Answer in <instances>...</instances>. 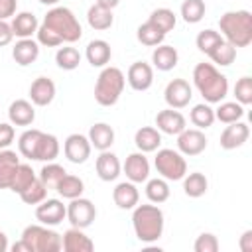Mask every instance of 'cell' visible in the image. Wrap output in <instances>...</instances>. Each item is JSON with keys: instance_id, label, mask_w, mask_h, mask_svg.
I'll list each match as a JSON object with an SVG mask.
<instances>
[{"instance_id": "1", "label": "cell", "mask_w": 252, "mask_h": 252, "mask_svg": "<svg viewBox=\"0 0 252 252\" xmlns=\"http://www.w3.org/2000/svg\"><path fill=\"white\" fill-rule=\"evenodd\" d=\"M37 43L45 47H57L61 43H75L83 35V28L77 16L65 6H53L39 24Z\"/></svg>"}, {"instance_id": "2", "label": "cell", "mask_w": 252, "mask_h": 252, "mask_svg": "<svg viewBox=\"0 0 252 252\" xmlns=\"http://www.w3.org/2000/svg\"><path fill=\"white\" fill-rule=\"evenodd\" d=\"M193 85L209 104L222 102L228 94V79L213 63H197L193 69Z\"/></svg>"}, {"instance_id": "3", "label": "cell", "mask_w": 252, "mask_h": 252, "mask_svg": "<svg viewBox=\"0 0 252 252\" xmlns=\"http://www.w3.org/2000/svg\"><path fill=\"white\" fill-rule=\"evenodd\" d=\"M163 211L154 203V205H136L132 213V226L134 234L140 242H156L163 234Z\"/></svg>"}, {"instance_id": "4", "label": "cell", "mask_w": 252, "mask_h": 252, "mask_svg": "<svg viewBox=\"0 0 252 252\" xmlns=\"http://www.w3.org/2000/svg\"><path fill=\"white\" fill-rule=\"evenodd\" d=\"M220 35L234 47H246L252 43V14L248 10L224 12L219 20Z\"/></svg>"}, {"instance_id": "5", "label": "cell", "mask_w": 252, "mask_h": 252, "mask_svg": "<svg viewBox=\"0 0 252 252\" xmlns=\"http://www.w3.org/2000/svg\"><path fill=\"white\" fill-rule=\"evenodd\" d=\"M126 77L118 67H102L94 83V100L100 106H114L124 91Z\"/></svg>"}, {"instance_id": "6", "label": "cell", "mask_w": 252, "mask_h": 252, "mask_svg": "<svg viewBox=\"0 0 252 252\" xmlns=\"http://www.w3.org/2000/svg\"><path fill=\"white\" fill-rule=\"evenodd\" d=\"M22 240L28 252H59L63 248L61 234L45 224H28L22 230Z\"/></svg>"}, {"instance_id": "7", "label": "cell", "mask_w": 252, "mask_h": 252, "mask_svg": "<svg viewBox=\"0 0 252 252\" xmlns=\"http://www.w3.org/2000/svg\"><path fill=\"white\" fill-rule=\"evenodd\" d=\"M154 165L159 173V177L167 181H181L187 173V161L181 152L171 150V148H161L158 150L154 158Z\"/></svg>"}, {"instance_id": "8", "label": "cell", "mask_w": 252, "mask_h": 252, "mask_svg": "<svg viewBox=\"0 0 252 252\" xmlns=\"http://www.w3.org/2000/svg\"><path fill=\"white\" fill-rule=\"evenodd\" d=\"M65 219L71 222V226L87 228L96 219V207L93 205L91 199H85L83 195L81 197H75L67 205V217Z\"/></svg>"}, {"instance_id": "9", "label": "cell", "mask_w": 252, "mask_h": 252, "mask_svg": "<svg viewBox=\"0 0 252 252\" xmlns=\"http://www.w3.org/2000/svg\"><path fill=\"white\" fill-rule=\"evenodd\" d=\"M163 98L167 102L169 108H185L191 98H193V91H191V85L185 81V79H173L165 85V91H163Z\"/></svg>"}, {"instance_id": "10", "label": "cell", "mask_w": 252, "mask_h": 252, "mask_svg": "<svg viewBox=\"0 0 252 252\" xmlns=\"http://www.w3.org/2000/svg\"><path fill=\"white\" fill-rule=\"evenodd\" d=\"M91 142L85 134H69L63 142V154L71 163H85L91 158Z\"/></svg>"}, {"instance_id": "11", "label": "cell", "mask_w": 252, "mask_h": 252, "mask_svg": "<svg viewBox=\"0 0 252 252\" xmlns=\"http://www.w3.org/2000/svg\"><path fill=\"white\" fill-rule=\"evenodd\" d=\"M67 217V205H63L59 199H43L35 207V219L45 226H55L63 222Z\"/></svg>"}, {"instance_id": "12", "label": "cell", "mask_w": 252, "mask_h": 252, "mask_svg": "<svg viewBox=\"0 0 252 252\" xmlns=\"http://www.w3.org/2000/svg\"><path fill=\"white\" fill-rule=\"evenodd\" d=\"M207 148V138L199 128H185L177 134V152L183 156H199Z\"/></svg>"}, {"instance_id": "13", "label": "cell", "mask_w": 252, "mask_h": 252, "mask_svg": "<svg viewBox=\"0 0 252 252\" xmlns=\"http://www.w3.org/2000/svg\"><path fill=\"white\" fill-rule=\"evenodd\" d=\"M122 171L126 175L128 181L132 183H144L148 177H150V161L146 158L144 152H134V154H128L124 165H122Z\"/></svg>"}, {"instance_id": "14", "label": "cell", "mask_w": 252, "mask_h": 252, "mask_svg": "<svg viewBox=\"0 0 252 252\" xmlns=\"http://www.w3.org/2000/svg\"><path fill=\"white\" fill-rule=\"evenodd\" d=\"M126 81L128 85L138 91V93H144L152 87L154 83V67L146 61H136L128 67V73H126Z\"/></svg>"}, {"instance_id": "15", "label": "cell", "mask_w": 252, "mask_h": 252, "mask_svg": "<svg viewBox=\"0 0 252 252\" xmlns=\"http://www.w3.org/2000/svg\"><path fill=\"white\" fill-rule=\"evenodd\" d=\"M156 126L159 132L163 134H169V136H177L179 132H183L187 128V120L185 116L175 110V108H165V110H159L156 114Z\"/></svg>"}, {"instance_id": "16", "label": "cell", "mask_w": 252, "mask_h": 252, "mask_svg": "<svg viewBox=\"0 0 252 252\" xmlns=\"http://www.w3.org/2000/svg\"><path fill=\"white\" fill-rule=\"evenodd\" d=\"M248 136H250L248 124L236 120V122L226 124V128L220 134V142L219 144H220L222 150H236V148H240V146H244L248 142Z\"/></svg>"}, {"instance_id": "17", "label": "cell", "mask_w": 252, "mask_h": 252, "mask_svg": "<svg viewBox=\"0 0 252 252\" xmlns=\"http://www.w3.org/2000/svg\"><path fill=\"white\" fill-rule=\"evenodd\" d=\"M94 169L102 181H114V179H118V175L122 171V163L116 154H112L110 150H104L98 154V158L94 161Z\"/></svg>"}, {"instance_id": "18", "label": "cell", "mask_w": 252, "mask_h": 252, "mask_svg": "<svg viewBox=\"0 0 252 252\" xmlns=\"http://www.w3.org/2000/svg\"><path fill=\"white\" fill-rule=\"evenodd\" d=\"M55 98V83L49 77H37L30 85V100L33 106H47Z\"/></svg>"}, {"instance_id": "19", "label": "cell", "mask_w": 252, "mask_h": 252, "mask_svg": "<svg viewBox=\"0 0 252 252\" xmlns=\"http://www.w3.org/2000/svg\"><path fill=\"white\" fill-rule=\"evenodd\" d=\"M112 201L118 209L122 211H128V209H134L140 201V191L136 187V183L132 181H122L118 183L114 189H112Z\"/></svg>"}, {"instance_id": "20", "label": "cell", "mask_w": 252, "mask_h": 252, "mask_svg": "<svg viewBox=\"0 0 252 252\" xmlns=\"http://www.w3.org/2000/svg\"><path fill=\"white\" fill-rule=\"evenodd\" d=\"M12 57L20 67H28L39 57V43L32 37H24L12 47Z\"/></svg>"}, {"instance_id": "21", "label": "cell", "mask_w": 252, "mask_h": 252, "mask_svg": "<svg viewBox=\"0 0 252 252\" xmlns=\"http://www.w3.org/2000/svg\"><path fill=\"white\" fill-rule=\"evenodd\" d=\"M63 238V250L65 252H91L94 250V242L83 232V228L71 226L69 230H65Z\"/></svg>"}, {"instance_id": "22", "label": "cell", "mask_w": 252, "mask_h": 252, "mask_svg": "<svg viewBox=\"0 0 252 252\" xmlns=\"http://www.w3.org/2000/svg\"><path fill=\"white\" fill-rule=\"evenodd\" d=\"M8 118L14 126H30L35 120V108L32 100H26V98L14 100L8 108Z\"/></svg>"}, {"instance_id": "23", "label": "cell", "mask_w": 252, "mask_h": 252, "mask_svg": "<svg viewBox=\"0 0 252 252\" xmlns=\"http://www.w3.org/2000/svg\"><path fill=\"white\" fill-rule=\"evenodd\" d=\"M87 138L94 150H98V152L110 150V146L114 144V128L106 122H96L91 126Z\"/></svg>"}, {"instance_id": "24", "label": "cell", "mask_w": 252, "mask_h": 252, "mask_svg": "<svg viewBox=\"0 0 252 252\" xmlns=\"http://www.w3.org/2000/svg\"><path fill=\"white\" fill-rule=\"evenodd\" d=\"M177 61H179V53L173 45L159 43L152 51V63L158 71H171L177 65Z\"/></svg>"}, {"instance_id": "25", "label": "cell", "mask_w": 252, "mask_h": 252, "mask_svg": "<svg viewBox=\"0 0 252 252\" xmlns=\"http://www.w3.org/2000/svg\"><path fill=\"white\" fill-rule=\"evenodd\" d=\"M85 57L93 67H106V63L112 57V49L110 43L104 39H93L89 41L87 49H85Z\"/></svg>"}, {"instance_id": "26", "label": "cell", "mask_w": 252, "mask_h": 252, "mask_svg": "<svg viewBox=\"0 0 252 252\" xmlns=\"http://www.w3.org/2000/svg\"><path fill=\"white\" fill-rule=\"evenodd\" d=\"M134 144L144 154L156 152L159 148V144H161V132L158 128H154V126H142L134 134Z\"/></svg>"}, {"instance_id": "27", "label": "cell", "mask_w": 252, "mask_h": 252, "mask_svg": "<svg viewBox=\"0 0 252 252\" xmlns=\"http://www.w3.org/2000/svg\"><path fill=\"white\" fill-rule=\"evenodd\" d=\"M10 26H12L14 37L24 39V37H32L37 32L39 22H37V18L32 12H18V14H14Z\"/></svg>"}, {"instance_id": "28", "label": "cell", "mask_w": 252, "mask_h": 252, "mask_svg": "<svg viewBox=\"0 0 252 252\" xmlns=\"http://www.w3.org/2000/svg\"><path fill=\"white\" fill-rule=\"evenodd\" d=\"M59 140L53 136V134H47V132H41L39 134V140L35 144V156L33 159L35 161H55V158L59 156Z\"/></svg>"}, {"instance_id": "29", "label": "cell", "mask_w": 252, "mask_h": 252, "mask_svg": "<svg viewBox=\"0 0 252 252\" xmlns=\"http://www.w3.org/2000/svg\"><path fill=\"white\" fill-rule=\"evenodd\" d=\"M87 22L93 30L96 32H104V30H110L112 24H114V16H112V10L100 6V4H93L89 10H87Z\"/></svg>"}, {"instance_id": "30", "label": "cell", "mask_w": 252, "mask_h": 252, "mask_svg": "<svg viewBox=\"0 0 252 252\" xmlns=\"http://www.w3.org/2000/svg\"><path fill=\"white\" fill-rule=\"evenodd\" d=\"M18 165H20V158L16 152H12L8 148L0 150V189L10 187V181H12Z\"/></svg>"}, {"instance_id": "31", "label": "cell", "mask_w": 252, "mask_h": 252, "mask_svg": "<svg viewBox=\"0 0 252 252\" xmlns=\"http://www.w3.org/2000/svg\"><path fill=\"white\" fill-rule=\"evenodd\" d=\"M35 179H37V175H35V171L32 169V165H30V163H20V165L16 167V171H14V177H12L8 189L20 195V193L26 191Z\"/></svg>"}, {"instance_id": "32", "label": "cell", "mask_w": 252, "mask_h": 252, "mask_svg": "<svg viewBox=\"0 0 252 252\" xmlns=\"http://www.w3.org/2000/svg\"><path fill=\"white\" fill-rule=\"evenodd\" d=\"M209 189V181L201 171H193V173H185L183 177V191L187 197L191 199H199L207 193Z\"/></svg>"}, {"instance_id": "33", "label": "cell", "mask_w": 252, "mask_h": 252, "mask_svg": "<svg viewBox=\"0 0 252 252\" xmlns=\"http://www.w3.org/2000/svg\"><path fill=\"white\" fill-rule=\"evenodd\" d=\"M169 193H171V189H169L167 179H163V177H154V179L148 177L146 179V197L150 199V203H156V205L165 203L169 199Z\"/></svg>"}, {"instance_id": "34", "label": "cell", "mask_w": 252, "mask_h": 252, "mask_svg": "<svg viewBox=\"0 0 252 252\" xmlns=\"http://www.w3.org/2000/svg\"><path fill=\"white\" fill-rule=\"evenodd\" d=\"M55 191L63 197V199H75V197H81L83 195V191H85V183H83V179L81 177H77V175H71V173H65L63 175V179L57 183V187H55Z\"/></svg>"}, {"instance_id": "35", "label": "cell", "mask_w": 252, "mask_h": 252, "mask_svg": "<svg viewBox=\"0 0 252 252\" xmlns=\"http://www.w3.org/2000/svg\"><path fill=\"white\" fill-rule=\"evenodd\" d=\"M189 120L193 126H197L199 130H205V128H211L213 122H215V108H211L209 102H201V104H195L189 112Z\"/></svg>"}, {"instance_id": "36", "label": "cell", "mask_w": 252, "mask_h": 252, "mask_svg": "<svg viewBox=\"0 0 252 252\" xmlns=\"http://www.w3.org/2000/svg\"><path fill=\"white\" fill-rule=\"evenodd\" d=\"M136 37H138V41H140L142 45L156 47V45L163 43L165 33H163V32H159L152 22H144L142 26H138V30H136Z\"/></svg>"}, {"instance_id": "37", "label": "cell", "mask_w": 252, "mask_h": 252, "mask_svg": "<svg viewBox=\"0 0 252 252\" xmlns=\"http://www.w3.org/2000/svg\"><path fill=\"white\" fill-rule=\"evenodd\" d=\"M244 116V106L240 102H219V108H215V120L222 124L236 122Z\"/></svg>"}, {"instance_id": "38", "label": "cell", "mask_w": 252, "mask_h": 252, "mask_svg": "<svg viewBox=\"0 0 252 252\" xmlns=\"http://www.w3.org/2000/svg\"><path fill=\"white\" fill-rule=\"evenodd\" d=\"M148 22H152L159 32H163V33L167 35V33L175 28L177 18H175L173 10H169V8H158V10H154V12L150 14Z\"/></svg>"}, {"instance_id": "39", "label": "cell", "mask_w": 252, "mask_h": 252, "mask_svg": "<svg viewBox=\"0 0 252 252\" xmlns=\"http://www.w3.org/2000/svg\"><path fill=\"white\" fill-rule=\"evenodd\" d=\"M55 63L59 69L63 71H73L79 67L81 63V53L77 47H71V45H65V47H59L57 53H55Z\"/></svg>"}, {"instance_id": "40", "label": "cell", "mask_w": 252, "mask_h": 252, "mask_svg": "<svg viewBox=\"0 0 252 252\" xmlns=\"http://www.w3.org/2000/svg\"><path fill=\"white\" fill-rule=\"evenodd\" d=\"M65 173H67V171H65L63 165H59V163H55V161H45V165L41 167V171H39L37 177L41 179V183H43L47 189H55L57 183L63 179Z\"/></svg>"}, {"instance_id": "41", "label": "cell", "mask_w": 252, "mask_h": 252, "mask_svg": "<svg viewBox=\"0 0 252 252\" xmlns=\"http://www.w3.org/2000/svg\"><path fill=\"white\" fill-rule=\"evenodd\" d=\"M39 134H41V130H37V128H28L26 132L20 134V138H18V152L24 158L33 159V156H35V144L39 140Z\"/></svg>"}, {"instance_id": "42", "label": "cell", "mask_w": 252, "mask_h": 252, "mask_svg": "<svg viewBox=\"0 0 252 252\" xmlns=\"http://www.w3.org/2000/svg\"><path fill=\"white\" fill-rule=\"evenodd\" d=\"M207 12L205 0H183L181 4V18L187 24H199Z\"/></svg>"}, {"instance_id": "43", "label": "cell", "mask_w": 252, "mask_h": 252, "mask_svg": "<svg viewBox=\"0 0 252 252\" xmlns=\"http://www.w3.org/2000/svg\"><path fill=\"white\" fill-rule=\"evenodd\" d=\"M209 57H211V61H213L215 65L228 67V65L236 59V47L222 39V41H220V43H219V45L209 53Z\"/></svg>"}, {"instance_id": "44", "label": "cell", "mask_w": 252, "mask_h": 252, "mask_svg": "<svg viewBox=\"0 0 252 252\" xmlns=\"http://www.w3.org/2000/svg\"><path fill=\"white\" fill-rule=\"evenodd\" d=\"M47 187L41 183V179L37 177L26 191H22L20 193V199L26 203V205H39L43 199H47Z\"/></svg>"}, {"instance_id": "45", "label": "cell", "mask_w": 252, "mask_h": 252, "mask_svg": "<svg viewBox=\"0 0 252 252\" xmlns=\"http://www.w3.org/2000/svg\"><path fill=\"white\" fill-rule=\"evenodd\" d=\"M222 39H224V37H222L219 32H215V30H203V32H199L195 43H197V49H199L201 53L209 55Z\"/></svg>"}, {"instance_id": "46", "label": "cell", "mask_w": 252, "mask_h": 252, "mask_svg": "<svg viewBox=\"0 0 252 252\" xmlns=\"http://www.w3.org/2000/svg\"><path fill=\"white\" fill-rule=\"evenodd\" d=\"M234 96H236V102H240L242 106L250 104L252 102V77L244 75L236 81L234 85Z\"/></svg>"}, {"instance_id": "47", "label": "cell", "mask_w": 252, "mask_h": 252, "mask_svg": "<svg viewBox=\"0 0 252 252\" xmlns=\"http://www.w3.org/2000/svg\"><path fill=\"white\" fill-rule=\"evenodd\" d=\"M195 252H217L219 250V238L213 232H201L193 244Z\"/></svg>"}, {"instance_id": "48", "label": "cell", "mask_w": 252, "mask_h": 252, "mask_svg": "<svg viewBox=\"0 0 252 252\" xmlns=\"http://www.w3.org/2000/svg\"><path fill=\"white\" fill-rule=\"evenodd\" d=\"M14 136H16L14 126L8 122H0V150L10 148V144L14 142Z\"/></svg>"}, {"instance_id": "49", "label": "cell", "mask_w": 252, "mask_h": 252, "mask_svg": "<svg viewBox=\"0 0 252 252\" xmlns=\"http://www.w3.org/2000/svg\"><path fill=\"white\" fill-rule=\"evenodd\" d=\"M18 8V0H0V20L14 18Z\"/></svg>"}, {"instance_id": "50", "label": "cell", "mask_w": 252, "mask_h": 252, "mask_svg": "<svg viewBox=\"0 0 252 252\" xmlns=\"http://www.w3.org/2000/svg\"><path fill=\"white\" fill-rule=\"evenodd\" d=\"M12 39H14V32H12V26H10L6 20H0V47L8 45Z\"/></svg>"}, {"instance_id": "51", "label": "cell", "mask_w": 252, "mask_h": 252, "mask_svg": "<svg viewBox=\"0 0 252 252\" xmlns=\"http://www.w3.org/2000/svg\"><path fill=\"white\" fill-rule=\"evenodd\" d=\"M238 248L242 252H252V230H244L240 240H238Z\"/></svg>"}, {"instance_id": "52", "label": "cell", "mask_w": 252, "mask_h": 252, "mask_svg": "<svg viewBox=\"0 0 252 252\" xmlns=\"http://www.w3.org/2000/svg\"><path fill=\"white\" fill-rule=\"evenodd\" d=\"M96 4H100V6L108 8V10H114L120 4V0H96Z\"/></svg>"}, {"instance_id": "53", "label": "cell", "mask_w": 252, "mask_h": 252, "mask_svg": "<svg viewBox=\"0 0 252 252\" xmlns=\"http://www.w3.org/2000/svg\"><path fill=\"white\" fill-rule=\"evenodd\" d=\"M10 248V244H8V236L0 230V252H6Z\"/></svg>"}, {"instance_id": "54", "label": "cell", "mask_w": 252, "mask_h": 252, "mask_svg": "<svg viewBox=\"0 0 252 252\" xmlns=\"http://www.w3.org/2000/svg\"><path fill=\"white\" fill-rule=\"evenodd\" d=\"M39 4H43V6H55L59 0H37Z\"/></svg>"}]
</instances>
